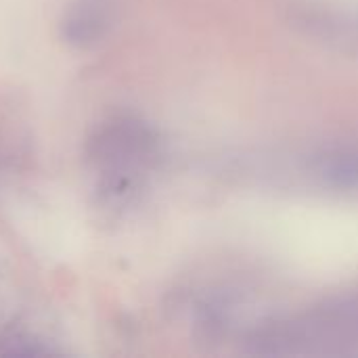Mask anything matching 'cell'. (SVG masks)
I'll use <instances>...</instances> for the list:
<instances>
[{"label": "cell", "instance_id": "obj_1", "mask_svg": "<svg viewBox=\"0 0 358 358\" xmlns=\"http://www.w3.org/2000/svg\"><path fill=\"white\" fill-rule=\"evenodd\" d=\"M258 342L273 355L358 352V302L321 308L300 321L264 331Z\"/></svg>", "mask_w": 358, "mask_h": 358}]
</instances>
